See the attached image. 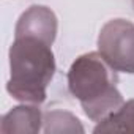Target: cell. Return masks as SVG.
<instances>
[{
	"mask_svg": "<svg viewBox=\"0 0 134 134\" xmlns=\"http://www.w3.org/2000/svg\"><path fill=\"white\" fill-rule=\"evenodd\" d=\"M132 5H134V0H132Z\"/></svg>",
	"mask_w": 134,
	"mask_h": 134,
	"instance_id": "ba28073f",
	"label": "cell"
},
{
	"mask_svg": "<svg viewBox=\"0 0 134 134\" xmlns=\"http://www.w3.org/2000/svg\"><path fill=\"white\" fill-rule=\"evenodd\" d=\"M44 132H84V126L81 125V120L68 112V110H47L44 114V123H43Z\"/></svg>",
	"mask_w": 134,
	"mask_h": 134,
	"instance_id": "52a82bcc",
	"label": "cell"
},
{
	"mask_svg": "<svg viewBox=\"0 0 134 134\" xmlns=\"http://www.w3.org/2000/svg\"><path fill=\"white\" fill-rule=\"evenodd\" d=\"M93 132H134V99L123 103L115 112L98 121Z\"/></svg>",
	"mask_w": 134,
	"mask_h": 134,
	"instance_id": "8992f818",
	"label": "cell"
},
{
	"mask_svg": "<svg viewBox=\"0 0 134 134\" xmlns=\"http://www.w3.org/2000/svg\"><path fill=\"white\" fill-rule=\"evenodd\" d=\"M117 71L99 52L79 55L68 71V90L92 121H101L125 101L117 88Z\"/></svg>",
	"mask_w": 134,
	"mask_h": 134,
	"instance_id": "6da1fadb",
	"label": "cell"
},
{
	"mask_svg": "<svg viewBox=\"0 0 134 134\" xmlns=\"http://www.w3.org/2000/svg\"><path fill=\"white\" fill-rule=\"evenodd\" d=\"M98 52L117 73L134 74V24L110 19L98 35Z\"/></svg>",
	"mask_w": 134,
	"mask_h": 134,
	"instance_id": "3957f363",
	"label": "cell"
},
{
	"mask_svg": "<svg viewBox=\"0 0 134 134\" xmlns=\"http://www.w3.org/2000/svg\"><path fill=\"white\" fill-rule=\"evenodd\" d=\"M57 16L51 8L44 5H32L19 16L14 36H33L52 46L57 36Z\"/></svg>",
	"mask_w": 134,
	"mask_h": 134,
	"instance_id": "277c9868",
	"label": "cell"
},
{
	"mask_svg": "<svg viewBox=\"0 0 134 134\" xmlns=\"http://www.w3.org/2000/svg\"><path fill=\"white\" fill-rule=\"evenodd\" d=\"M55 74V57L43 40L33 36H14L10 47L8 93L30 104H41L47 96V85Z\"/></svg>",
	"mask_w": 134,
	"mask_h": 134,
	"instance_id": "7a4b0ae2",
	"label": "cell"
},
{
	"mask_svg": "<svg viewBox=\"0 0 134 134\" xmlns=\"http://www.w3.org/2000/svg\"><path fill=\"white\" fill-rule=\"evenodd\" d=\"M44 114L38 104L24 103L8 110L0 123L2 134H36L43 131Z\"/></svg>",
	"mask_w": 134,
	"mask_h": 134,
	"instance_id": "5b68a950",
	"label": "cell"
}]
</instances>
